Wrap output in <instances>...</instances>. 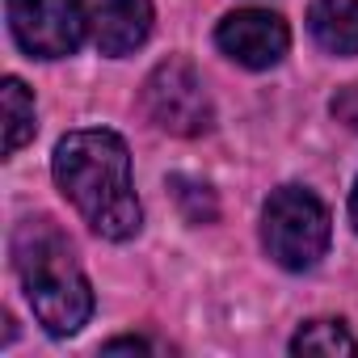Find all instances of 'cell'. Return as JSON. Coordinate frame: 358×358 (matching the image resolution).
<instances>
[{"mask_svg":"<svg viewBox=\"0 0 358 358\" xmlns=\"http://www.w3.org/2000/svg\"><path fill=\"white\" fill-rule=\"evenodd\" d=\"M308 30L329 55H358V0H312Z\"/></svg>","mask_w":358,"mask_h":358,"instance_id":"cell-8","label":"cell"},{"mask_svg":"<svg viewBox=\"0 0 358 358\" xmlns=\"http://www.w3.org/2000/svg\"><path fill=\"white\" fill-rule=\"evenodd\" d=\"M350 220H354V228H358V182H354V194H350Z\"/></svg>","mask_w":358,"mask_h":358,"instance_id":"cell-13","label":"cell"},{"mask_svg":"<svg viewBox=\"0 0 358 358\" xmlns=\"http://www.w3.org/2000/svg\"><path fill=\"white\" fill-rule=\"evenodd\" d=\"M333 114L341 118V122H350V127H358V85H350L337 101H333Z\"/></svg>","mask_w":358,"mask_h":358,"instance_id":"cell-11","label":"cell"},{"mask_svg":"<svg viewBox=\"0 0 358 358\" xmlns=\"http://www.w3.org/2000/svg\"><path fill=\"white\" fill-rule=\"evenodd\" d=\"M295 354H358V341L345 333L341 320H312L291 341Z\"/></svg>","mask_w":358,"mask_h":358,"instance_id":"cell-10","label":"cell"},{"mask_svg":"<svg viewBox=\"0 0 358 358\" xmlns=\"http://www.w3.org/2000/svg\"><path fill=\"white\" fill-rule=\"evenodd\" d=\"M262 241L266 253L282 270H312L329 249V211L312 190L282 186L270 194L262 211Z\"/></svg>","mask_w":358,"mask_h":358,"instance_id":"cell-3","label":"cell"},{"mask_svg":"<svg viewBox=\"0 0 358 358\" xmlns=\"http://www.w3.org/2000/svg\"><path fill=\"white\" fill-rule=\"evenodd\" d=\"M106 350H110V354H114V350H148V345H143V341H139V337H122V341H110V345H106Z\"/></svg>","mask_w":358,"mask_h":358,"instance_id":"cell-12","label":"cell"},{"mask_svg":"<svg viewBox=\"0 0 358 358\" xmlns=\"http://www.w3.org/2000/svg\"><path fill=\"white\" fill-rule=\"evenodd\" d=\"M13 270L26 287V299L47 324V333L68 337L76 333L93 312L89 278L68 245V236L51 220H26L13 232Z\"/></svg>","mask_w":358,"mask_h":358,"instance_id":"cell-2","label":"cell"},{"mask_svg":"<svg viewBox=\"0 0 358 358\" xmlns=\"http://www.w3.org/2000/svg\"><path fill=\"white\" fill-rule=\"evenodd\" d=\"M215 43L228 59H236L241 68H274L282 55H287V22L266 13V9H241V13H228L215 30Z\"/></svg>","mask_w":358,"mask_h":358,"instance_id":"cell-6","label":"cell"},{"mask_svg":"<svg viewBox=\"0 0 358 358\" xmlns=\"http://www.w3.org/2000/svg\"><path fill=\"white\" fill-rule=\"evenodd\" d=\"M143 110L160 131L182 139L211 131V97L203 89V76L186 59H164L152 68V76L143 80Z\"/></svg>","mask_w":358,"mask_h":358,"instance_id":"cell-4","label":"cell"},{"mask_svg":"<svg viewBox=\"0 0 358 358\" xmlns=\"http://www.w3.org/2000/svg\"><path fill=\"white\" fill-rule=\"evenodd\" d=\"M51 173L85 224L106 241H131L143 224L131 190V156L114 131H72L59 139Z\"/></svg>","mask_w":358,"mask_h":358,"instance_id":"cell-1","label":"cell"},{"mask_svg":"<svg viewBox=\"0 0 358 358\" xmlns=\"http://www.w3.org/2000/svg\"><path fill=\"white\" fill-rule=\"evenodd\" d=\"M34 139V97L17 76L5 80V152H17Z\"/></svg>","mask_w":358,"mask_h":358,"instance_id":"cell-9","label":"cell"},{"mask_svg":"<svg viewBox=\"0 0 358 358\" xmlns=\"http://www.w3.org/2000/svg\"><path fill=\"white\" fill-rule=\"evenodd\" d=\"M9 26L26 55L64 59L85 38L89 5L85 0H9Z\"/></svg>","mask_w":358,"mask_h":358,"instance_id":"cell-5","label":"cell"},{"mask_svg":"<svg viewBox=\"0 0 358 358\" xmlns=\"http://www.w3.org/2000/svg\"><path fill=\"white\" fill-rule=\"evenodd\" d=\"M101 55H131L152 34V0H85Z\"/></svg>","mask_w":358,"mask_h":358,"instance_id":"cell-7","label":"cell"}]
</instances>
